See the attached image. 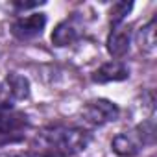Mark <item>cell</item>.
Segmentation results:
<instances>
[{"label": "cell", "instance_id": "cell-2", "mask_svg": "<svg viewBox=\"0 0 157 157\" xmlns=\"http://www.w3.org/2000/svg\"><path fill=\"white\" fill-rule=\"evenodd\" d=\"M153 140H155V122L153 117H150L142 120V124L115 135L111 140V150L118 157H135L148 144H153Z\"/></svg>", "mask_w": 157, "mask_h": 157}, {"label": "cell", "instance_id": "cell-4", "mask_svg": "<svg viewBox=\"0 0 157 157\" xmlns=\"http://www.w3.org/2000/svg\"><path fill=\"white\" fill-rule=\"evenodd\" d=\"M30 128L28 117L10 104H0V139L17 140Z\"/></svg>", "mask_w": 157, "mask_h": 157}, {"label": "cell", "instance_id": "cell-5", "mask_svg": "<svg viewBox=\"0 0 157 157\" xmlns=\"http://www.w3.org/2000/svg\"><path fill=\"white\" fill-rule=\"evenodd\" d=\"M30 96V80L19 72H8L0 82V104L22 102Z\"/></svg>", "mask_w": 157, "mask_h": 157}, {"label": "cell", "instance_id": "cell-9", "mask_svg": "<svg viewBox=\"0 0 157 157\" xmlns=\"http://www.w3.org/2000/svg\"><path fill=\"white\" fill-rule=\"evenodd\" d=\"M129 72H131V70H129V67H128L126 63L113 59V61H107V63H104L102 67H98V68L93 72L91 80H93L94 83L124 82V80H128V78H129Z\"/></svg>", "mask_w": 157, "mask_h": 157}, {"label": "cell", "instance_id": "cell-13", "mask_svg": "<svg viewBox=\"0 0 157 157\" xmlns=\"http://www.w3.org/2000/svg\"><path fill=\"white\" fill-rule=\"evenodd\" d=\"M15 157H54V155H44V153L32 151V153H21V155H15Z\"/></svg>", "mask_w": 157, "mask_h": 157}, {"label": "cell", "instance_id": "cell-10", "mask_svg": "<svg viewBox=\"0 0 157 157\" xmlns=\"http://www.w3.org/2000/svg\"><path fill=\"white\" fill-rule=\"evenodd\" d=\"M135 41L142 54L153 56L155 54V19H150L135 35Z\"/></svg>", "mask_w": 157, "mask_h": 157}, {"label": "cell", "instance_id": "cell-1", "mask_svg": "<svg viewBox=\"0 0 157 157\" xmlns=\"http://www.w3.org/2000/svg\"><path fill=\"white\" fill-rule=\"evenodd\" d=\"M93 135L83 128L57 124V126L43 128L33 139V148L37 153H44V155L72 157L87 150Z\"/></svg>", "mask_w": 157, "mask_h": 157}, {"label": "cell", "instance_id": "cell-6", "mask_svg": "<svg viewBox=\"0 0 157 157\" xmlns=\"http://www.w3.org/2000/svg\"><path fill=\"white\" fill-rule=\"evenodd\" d=\"M83 19L80 17V13H72V17L61 21L54 32H52V44L57 48H65L70 46L74 43H78L83 35Z\"/></svg>", "mask_w": 157, "mask_h": 157}, {"label": "cell", "instance_id": "cell-12", "mask_svg": "<svg viewBox=\"0 0 157 157\" xmlns=\"http://www.w3.org/2000/svg\"><path fill=\"white\" fill-rule=\"evenodd\" d=\"M39 6H43V2H13V8L19 10V11L33 10V8H39Z\"/></svg>", "mask_w": 157, "mask_h": 157}, {"label": "cell", "instance_id": "cell-7", "mask_svg": "<svg viewBox=\"0 0 157 157\" xmlns=\"http://www.w3.org/2000/svg\"><path fill=\"white\" fill-rule=\"evenodd\" d=\"M46 28V15L44 13H30L26 17H19L11 24V33L19 41H30L39 37Z\"/></svg>", "mask_w": 157, "mask_h": 157}, {"label": "cell", "instance_id": "cell-3", "mask_svg": "<svg viewBox=\"0 0 157 157\" xmlns=\"http://www.w3.org/2000/svg\"><path fill=\"white\" fill-rule=\"evenodd\" d=\"M80 115L87 126L100 128L109 122H115L120 117V107L107 98H94V100H89L87 104H83Z\"/></svg>", "mask_w": 157, "mask_h": 157}, {"label": "cell", "instance_id": "cell-11", "mask_svg": "<svg viewBox=\"0 0 157 157\" xmlns=\"http://www.w3.org/2000/svg\"><path fill=\"white\" fill-rule=\"evenodd\" d=\"M133 10V2H115L109 10V22L111 26H118V24H124L126 17L131 13Z\"/></svg>", "mask_w": 157, "mask_h": 157}, {"label": "cell", "instance_id": "cell-8", "mask_svg": "<svg viewBox=\"0 0 157 157\" xmlns=\"http://www.w3.org/2000/svg\"><path fill=\"white\" fill-rule=\"evenodd\" d=\"M131 28L126 26V24H118V26H111V32L105 39V48H107V54L111 57H115L117 61L120 57H124L129 48H131Z\"/></svg>", "mask_w": 157, "mask_h": 157}]
</instances>
